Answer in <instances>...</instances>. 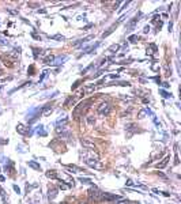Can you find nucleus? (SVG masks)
Instances as JSON below:
<instances>
[{
    "instance_id": "28",
    "label": "nucleus",
    "mask_w": 181,
    "mask_h": 204,
    "mask_svg": "<svg viewBox=\"0 0 181 204\" xmlns=\"http://www.w3.org/2000/svg\"><path fill=\"white\" fill-rule=\"evenodd\" d=\"M114 204H131V201L129 200H125V199H120L117 203H114Z\"/></svg>"
},
{
    "instance_id": "36",
    "label": "nucleus",
    "mask_w": 181,
    "mask_h": 204,
    "mask_svg": "<svg viewBox=\"0 0 181 204\" xmlns=\"http://www.w3.org/2000/svg\"><path fill=\"white\" fill-rule=\"evenodd\" d=\"M150 32V26H146L144 27V30H143V33H144V34H147V33Z\"/></svg>"
},
{
    "instance_id": "37",
    "label": "nucleus",
    "mask_w": 181,
    "mask_h": 204,
    "mask_svg": "<svg viewBox=\"0 0 181 204\" xmlns=\"http://www.w3.org/2000/svg\"><path fill=\"white\" fill-rule=\"evenodd\" d=\"M127 185H128V186H133V182L131 181V180H128V181H127Z\"/></svg>"
},
{
    "instance_id": "35",
    "label": "nucleus",
    "mask_w": 181,
    "mask_h": 204,
    "mask_svg": "<svg viewBox=\"0 0 181 204\" xmlns=\"http://www.w3.org/2000/svg\"><path fill=\"white\" fill-rule=\"evenodd\" d=\"M110 78H112V79H119V73H112Z\"/></svg>"
},
{
    "instance_id": "38",
    "label": "nucleus",
    "mask_w": 181,
    "mask_h": 204,
    "mask_svg": "<svg viewBox=\"0 0 181 204\" xmlns=\"http://www.w3.org/2000/svg\"><path fill=\"white\" fill-rule=\"evenodd\" d=\"M32 35H33V37H34V38H36V40H41V38H40V37H38V35L36 34V33H32Z\"/></svg>"
},
{
    "instance_id": "45",
    "label": "nucleus",
    "mask_w": 181,
    "mask_h": 204,
    "mask_svg": "<svg viewBox=\"0 0 181 204\" xmlns=\"http://www.w3.org/2000/svg\"><path fill=\"white\" fill-rule=\"evenodd\" d=\"M81 204H86V203H81Z\"/></svg>"
},
{
    "instance_id": "41",
    "label": "nucleus",
    "mask_w": 181,
    "mask_h": 204,
    "mask_svg": "<svg viewBox=\"0 0 181 204\" xmlns=\"http://www.w3.org/2000/svg\"><path fill=\"white\" fill-rule=\"evenodd\" d=\"M158 19H159V16H158V15H155V16H154V19H152V22H157Z\"/></svg>"
},
{
    "instance_id": "34",
    "label": "nucleus",
    "mask_w": 181,
    "mask_h": 204,
    "mask_svg": "<svg viewBox=\"0 0 181 204\" xmlns=\"http://www.w3.org/2000/svg\"><path fill=\"white\" fill-rule=\"evenodd\" d=\"M12 188H14V191H15L16 193H21V189H19V186H18V185H12Z\"/></svg>"
},
{
    "instance_id": "39",
    "label": "nucleus",
    "mask_w": 181,
    "mask_h": 204,
    "mask_svg": "<svg viewBox=\"0 0 181 204\" xmlns=\"http://www.w3.org/2000/svg\"><path fill=\"white\" fill-rule=\"evenodd\" d=\"M101 73H102V71H100V72H97L95 75H94L93 78H98V76H101Z\"/></svg>"
},
{
    "instance_id": "8",
    "label": "nucleus",
    "mask_w": 181,
    "mask_h": 204,
    "mask_svg": "<svg viewBox=\"0 0 181 204\" xmlns=\"http://www.w3.org/2000/svg\"><path fill=\"white\" fill-rule=\"evenodd\" d=\"M140 16H142V12L136 14V15L133 16L132 19H131L128 23H127V30H128V32H131V30H132L133 27H135V26H136V23L139 22V18H140Z\"/></svg>"
},
{
    "instance_id": "6",
    "label": "nucleus",
    "mask_w": 181,
    "mask_h": 204,
    "mask_svg": "<svg viewBox=\"0 0 181 204\" xmlns=\"http://www.w3.org/2000/svg\"><path fill=\"white\" fill-rule=\"evenodd\" d=\"M124 18H125V16H121V18H120V19L117 21L116 23H113V25L110 26V27H109V29L106 30V32H105V33H102V35H101V37H102V38H106V37H109V35H110V34H112V33L114 32V29H116L117 26H119L120 23H121V22H123V21H124Z\"/></svg>"
},
{
    "instance_id": "2",
    "label": "nucleus",
    "mask_w": 181,
    "mask_h": 204,
    "mask_svg": "<svg viewBox=\"0 0 181 204\" xmlns=\"http://www.w3.org/2000/svg\"><path fill=\"white\" fill-rule=\"evenodd\" d=\"M84 162H86V165H87V166L93 167V169H102V167H103V165L101 163V161L98 159V158L87 156L86 154H84Z\"/></svg>"
},
{
    "instance_id": "31",
    "label": "nucleus",
    "mask_w": 181,
    "mask_h": 204,
    "mask_svg": "<svg viewBox=\"0 0 181 204\" xmlns=\"http://www.w3.org/2000/svg\"><path fill=\"white\" fill-rule=\"evenodd\" d=\"M27 72H29V75H34V65H30Z\"/></svg>"
},
{
    "instance_id": "44",
    "label": "nucleus",
    "mask_w": 181,
    "mask_h": 204,
    "mask_svg": "<svg viewBox=\"0 0 181 204\" xmlns=\"http://www.w3.org/2000/svg\"><path fill=\"white\" fill-rule=\"evenodd\" d=\"M162 194L163 196H170V193H168V192H162Z\"/></svg>"
},
{
    "instance_id": "29",
    "label": "nucleus",
    "mask_w": 181,
    "mask_h": 204,
    "mask_svg": "<svg viewBox=\"0 0 181 204\" xmlns=\"http://www.w3.org/2000/svg\"><path fill=\"white\" fill-rule=\"evenodd\" d=\"M46 75H48V71H44V72H42V75H41V76H40V80H38V83H41L42 80L45 79V78H46Z\"/></svg>"
},
{
    "instance_id": "3",
    "label": "nucleus",
    "mask_w": 181,
    "mask_h": 204,
    "mask_svg": "<svg viewBox=\"0 0 181 204\" xmlns=\"http://www.w3.org/2000/svg\"><path fill=\"white\" fill-rule=\"evenodd\" d=\"M40 116H41V108L30 109L29 113L26 114V120L29 121V124H32V123H34V121H37V120H38Z\"/></svg>"
},
{
    "instance_id": "7",
    "label": "nucleus",
    "mask_w": 181,
    "mask_h": 204,
    "mask_svg": "<svg viewBox=\"0 0 181 204\" xmlns=\"http://www.w3.org/2000/svg\"><path fill=\"white\" fill-rule=\"evenodd\" d=\"M16 132L19 135H23V136H27V135H33V129H29V128H26L23 124H18L16 125Z\"/></svg>"
},
{
    "instance_id": "14",
    "label": "nucleus",
    "mask_w": 181,
    "mask_h": 204,
    "mask_svg": "<svg viewBox=\"0 0 181 204\" xmlns=\"http://www.w3.org/2000/svg\"><path fill=\"white\" fill-rule=\"evenodd\" d=\"M91 38H94V35H87V37H84V38H81V40H78V41H75L74 44V46H78V45H81V44H86L87 41H90Z\"/></svg>"
},
{
    "instance_id": "24",
    "label": "nucleus",
    "mask_w": 181,
    "mask_h": 204,
    "mask_svg": "<svg viewBox=\"0 0 181 204\" xmlns=\"http://www.w3.org/2000/svg\"><path fill=\"white\" fill-rule=\"evenodd\" d=\"M159 94H161L162 97H163V98H171V94H169L168 91H165V90H159Z\"/></svg>"
},
{
    "instance_id": "42",
    "label": "nucleus",
    "mask_w": 181,
    "mask_h": 204,
    "mask_svg": "<svg viewBox=\"0 0 181 204\" xmlns=\"http://www.w3.org/2000/svg\"><path fill=\"white\" fill-rule=\"evenodd\" d=\"M171 29H173V23H169V32H171Z\"/></svg>"
},
{
    "instance_id": "19",
    "label": "nucleus",
    "mask_w": 181,
    "mask_h": 204,
    "mask_svg": "<svg viewBox=\"0 0 181 204\" xmlns=\"http://www.w3.org/2000/svg\"><path fill=\"white\" fill-rule=\"evenodd\" d=\"M120 49V45L119 44H113V45H110L109 49H108V52H112V53H116L117 51Z\"/></svg>"
},
{
    "instance_id": "21",
    "label": "nucleus",
    "mask_w": 181,
    "mask_h": 204,
    "mask_svg": "<svg viewBox=\"0 0 181 204\" xmlns=\"http://www.w3.org/2000/svg\"><path fill=\"white\" fill-rule=\"evenodd\" d=\"M49 38L51 40H59V41H64L65 37L64 35H62V34H55V35H51Z\"/></svg>"
},
{
    "instance_id": "9",
    "label": "nucleus",
    "mask_w": 181,
    "mask_h": 204,
    "mask_svg": "<svg viewBox=\"0 0 181 204\" xmlns=\"http://www.w3.org/2000/svg\"><path fill=\"white\" fill-rule=\"evenodd\" d=\"M110 112V105L108 103V102H103V103H101L100 106H98V113L102 116H108Z\"/></svg>"
},
{
    "instance_id": "12",
    "label": "nucleus",
    "mask_w": 181,
    "mask_h": 204,
    "mask_svg": "<svg viewBox=\"0 0 181 204\" xmlns=\"http://www.w3.org/2000/svg\"><path fill=\"white\" fill-rule=\"evenodd\" d=\"M52 110H53V109H52V105L51 103H46L45 106H42L41 108V114L42 116H48V114H51L52 113Z\"/></svg>"
},
{
    "instance_id": "27",
    "label": "nucleus",
    "mask_w": 181,
    "mask_h": 204,
    "mask_svg": "<svg viewBox=\"0 0 181 204\" xmlns=\"http://www.w3.org/2000/svg\"><path fill=\"white\" fill-rule=\"evenodd\" d=\"M33 51H34V59H38V56L41 54V49H38V48H32Z\"/></svg>"
},
{
    "instance_id": "11",
    "label": "nucleus",
    "mask_w": 181,
    "mask_h": 204,
    "mask_svg": "<svg viewBox=\"0 0 181 204\" xmlns=\"http://www.w3.org/2000/svg\"><path fill=\"white\" fill-rule=\"evenodd\" d=\"M67 170H72V173H81V172H86L84 169H82V167H79V166L76 165H65L64 166Z\"/></svg>"
},
{
    "instance_id": "22",
    "label": "nucleus",
    "mask_w": 181,
    "mask_h": 204,
    "mask_svg": "<svg viewBox=\"0 0 181 204\" xmlns=\"http://www.w3.org/2000/svg\"><path fill=\"white\" fill-rule=\"evenodd\" d=\"M42 128H44V125H38V127H37V134H38L40 136H46V132L44 131Z\"/></svg>"
},
{
    "instance_id": "18",
    "label": "nucleus",
    "mask_w": 181,
    "mask_h": 204,
    "mask_svg": "<svg viewBox=\"0 0 181 204\" xmlns=\"http://www.w3.org/2000/svg\"><path fill=\"white\" fill-rule=\"evenodd\" d=\"M46 177L52 180H57V173H56V170H48L46 172Z\"/></svg>"
},
{
    "instance_id": "47",
    "label": "nucleus",
    "mask_w": 181,
    "mask_h": 204,
    "mask_svg": "<svg viewBox=\"0 0 181 204\" xmlns=\"http://www.w3.org/2000/svg\"><path fill=\"white\" fill-rule=\"evenodd\" d=\"M0 73H1V71H0Z\"/></svg>"
},
{
    "instance_id": "33",
    "label": "nucleus",
    "mask_w": 181,
    "mask_h": 204,
    "mask_svg": "<svg viewBox=\"0 0 181 204\" xmlns=\"http://www.w3.org/2000/svg\"><path fill=\"white\" fill-rule=\"evenodd\" d=\"M128 6H129V1H127V3H124V6L121 7V8H120V12H121V11H124V10H125V8H127V7H128Z\"/></svg>"
},
{
    "instance_id": "20",
    "label": "nucleus",
    "mask_w": 181,
    "mask_h": 204,
    "mask_svg": "<svg viewBox=\"0 0 181 204\" xmlns=\"http://www.w3.org/2000/svg\"><path fill=\"white\" fill-rule=\"evenodd\" d=\"M55 59H56V56H53V54H49L48 57L44 59V63H46V64H52L53 61H55Z\"/></svg>"
},
{
    "instance_id": "46",
    "label": "nucleus",
    "mask_w": 181,
    "mask_h": 204,
    "mask_svg": "<svg viewBox=\"0 0 181 204\" xmlns=\"http://www.w3.org/2000/svg\"><path fill=\"white\" fill-rule=\"evenodd\" d=\"M62 204H67V203H62Z\"/></svg>"
},
{
    "instance_id": "10",
    "label": "nucleus",
    "mask_w": 181,
    "mask_h": 204,
    "mask_svg": "<svg viewBox=\"0 0 181 204\" xmlns=\"http://www.w3.org/2000/svg\"><path fill=\"white\" fill-rule=\"evenodd\" d=\"M81 143H82V146H83L84 148H87V150H95V144H94L93 142H90L89 137H82Z\"/></svg>"
},
{
    "instance_id": "1",
    "label": "nucleus",
    "mask_w": 181,
    "mask_h": 204,
    "mask_svg": "<svg viewBox=\"0 0 181 204\" xmlns=\"http://www.w3.org/2000/svg\"><path fill=\"white\" fill-rule=\"evenodd\" d=\"M90 105H91V99H84V101H82L78 106H75L72 117H74L75 120H78V118L81 117V116H83V113L90 108Z\"/></svg>"
},
{
    "instance_id": "5",
    "label": "nucleus",
    "mask_w": 181,
    "mask_h": 204,
    "mask_svg": "<svg viewBox=\"0 0 181 204\" xmlns=\"http://www.w3.org/2000/svg\"><path fill=\"white\" fill-rule=\"evenodd\" d=\"M101 194H102V192L98 191L97 188L90 189V191H89V197H90L91 201H97V203H100L101 201Z\"/></svg>"
},
{
    "instance_id": "43",
    "label": "nucleus",
    "mask_w": 181,
    "mask_h": 204,
    "mask_svg": "<svg viewBox=\"0 0 181 204\" xmlns=\"http://www.w3.org/2000/svg\"><path fill=\"white\" fill-rule=\"evenodd\" d=\"M143 117H144V112H140L139 113V118H143Z\"/></svg>"
},
{
    "instance_id": "26",
    "label": "nucleus",
    "mask_w": 181,
    "mask_h": 204,
    "mask_svg": "<svg viewBox=\"0 0 181 204\" xmlns=\"http://www.w3.org/2000/svg\"><path fill=\"white\" fill-rule=\"evenodd\" d=\"M75 98H76V97H75V95H74V97H72V95H71V97H70V98H68V99H67V101H65V102H64V106H68V105H70V103H71V102H72V103H74Z\"/></svg>"
},
{
    "instance_id": "40",
    "label": "nucleus",
    "mask_w": 181,
    "mask_h": 204,
    "mask_svg": "<svg viewBox=\"0 0 181 204\" xmlns=\"http://www.w3.org/2000/svg\"><path fill=\"white\" fill-rule=\"evenodd\" d=\"M162 86L165 87V89H168V87H169V86H170V84H169V83H166V82H165V83H162Z\"/></svg>"
},
{
    "instance_id": "48",
    "label": "nucleus",
    "mask_w": 181,
    "mask_h": 204,
    "mask_svg": "<svg viewBox=\"0 0 181 204\" xmlns=\"http://www.w3.org/2000/svg\"><path fill=\"white\" fill-rule=\"evenodd\" d=\"M0 89H1V87H0Z\"/></svg>"
},
{
    "instance_id": "16",
    "label": "nucleus",
    "mask_w": 181,
    "mask_h": 204,
    "mask_svg": "<svg viewBox=\"0 0 181 204\" xmlns=\"http://www.w3.org/2000/svg\"><path fill=\"white\" fill-rule=\"evenodd\" d=\"M169 161H170V156H165V158L162 159V162L157 165V169H163V167H166V165L169 163Z\"/></svg>"
},
{
    "instance_id": "30",
    "label": "nucleus",
    "mask_w": 181,
    "mask_h": 204,
    "mask_svg": "<svg viewBox=\"0 0 181 204\" xmlns=\"http://www.w3.org/2000/svg\"><path fill=\"white\" fill-rule=\"evenodd\" d=\"M87 121H89V124H94V123H95V118L91 117V116H89V117H87Z\"/></svg>"
},
{
    "instance_id": "32",
    "label": "nucleus",
    "mask_w": 181,
    "mask_h": 204,
    "mask_svg": "<svg viewBox=\"0 0 181 204\" xmlns=\"http://www.w3.org/2000/svg\"><path fill=\"white\" fill-rule=\"evenodd\" d=\"M79 83H81V80H76V82H75L74 84H72V87H71V89H72V90H75L78 86H79Z\"/></svg>"
},
{
    "instance_id": "23",
    "label": "nucleus",
    "mask_w": 181,
    "mask_h": 204,
    "mask_svg": "<svg viewBox=\"0 0 181 204\" xmlns=\"http://www.w3.org/2000/svg\"><path fill=\"white\" fill-rule=\"evenodd\" d=\"M138 40H139V37H138L136 34H132V35H129V37H128V41H129V42H132V44L138 42Z\"/></svg>"
},
{
    "instance_id": "13",
    "label": "nucleus",
    "mask_w": 181,
    "mask_h": 204,
    "mask_svg": "<svg viewBox=\"0 0 181 204\" xmlns=\"http://www.w3.org/2000/svg\"><path fill=\"white\" fill-rule=\"evenodd\" d=\"M57 188H49L48 189V199H49V201H52L53 199L57 196Z\"/></svg>"
},
{
    "instance_id": "15",
    "label": "nucleus",
    "mask_w": 181,
    "mask_h": 204,
    "mask_svg": "<svg viewBox=\"0 0 181 204\" xmlns=\"http://www.w3.org/2000/svg\"><path fill=\"white\" fill-rule=\"evenodd\" d=\"M27 165H29V167H32V169L37 170V172H41V166H40V163H37L36 161H29Z\"/></svg>"
},
{
    "instance_id": "25",
    "label": "nucleus",
    "mask_w": 181,
    "mask_h": 204,
    "mask_svg": "<svg viewBox=\"0 0 181 204\" xmlns=\"http://www.w3.org/2000/svg\"><path fill=\"white\" fill-rule=\"evenodd\" d=\"M79 181L82 182V184H93L91 182L90 178H86V177H79Z\"/></svg>"
},
{
    "instance_id": "17",
    "label": "nucleus",
    "mask_w": 181,
    "mask_h": 204,
    "mask_svg": "<svg viewBox=\"0 0 181 204\" xmlns=\"http://www.w3.org/2000/svg\"><path fill=\"white\" fill-rule=\"evenodd\" d=\"M67 60V56H59V57L55 59V61H53V65H60V64H63V61Z\"/></svg>"
},
{
    "instance_id": "4",
    "label": "nucleus",
    "mask_w": 181,
    "mask_h": 204,
    "mask_svg": "<svg viewBox=\"0 0 181 204\" xmlns=\"http://www.w3.org/2000/svg\"><path fill=\"white\" fill-rule=\"evenodd\" d=\"M120 196L119 194H114V193H108V192H102L101 194V201H116L120 200Z\"/></svg>"
}]
</instances>
